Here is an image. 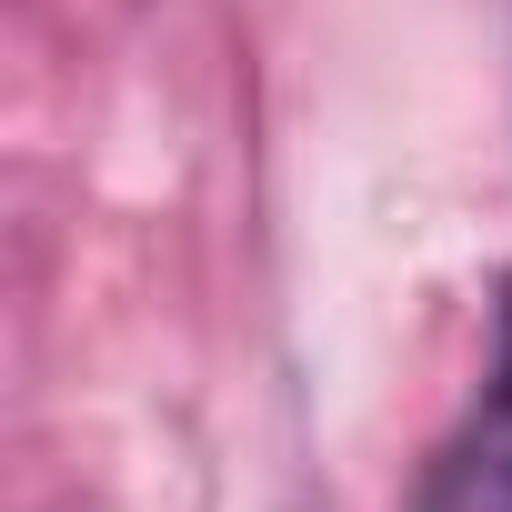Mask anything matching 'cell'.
Returning <instances> with one entry per match:
<instances>
[{"mask_svg": "<svg viewBox=\"0 0 512 512\" xmlns=\"http://www.w3.org/2000/svg\"><path fill=\"white\" fill-rule=\"evenodd\" d=\"M422 512H512V282H502L492 372H482L472 412L452 422V442L422 472Z\"/></svg>", "mask_w": 512, "mask_h": 512, "instance_id": "cell-1", "label": "cell"}]
</instances>
